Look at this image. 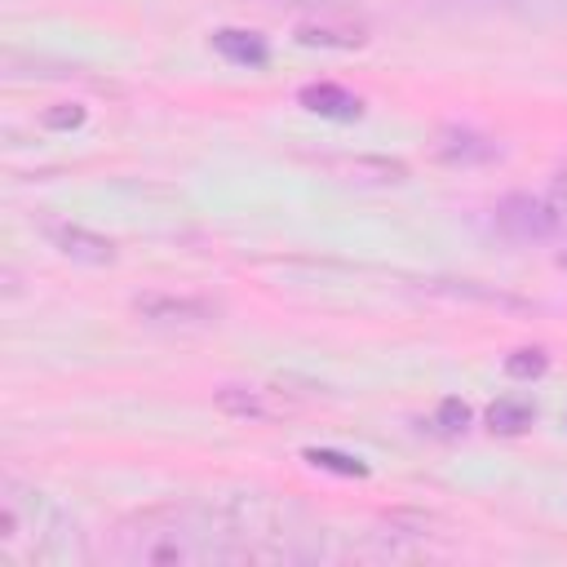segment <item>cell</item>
Listing matches in <instances>:
<instances>
[{"label":"cell","instance_id":"cell-1","mask_svg":"<svg viewBox=\"0 0 567 567\" xmlns=\"http://www.w3.org/2000/svg\"><path fill=\"white\" fill-rule=\"evenodd\" d=\"M115 558L120 563H235L239 545L230 532L226 509L186 505V501H159L146 509H133L115 527Z\"/></svg>","mask_w":567,"mask_h":567},{"label":"cell","instance_id":"cell-2","mask_svg":"<svg viewBox=\"0 0 567 567\" xmlns=\"http://www.w3.org/2000/svg\"><path fill=\"white\" fill-rule=\"evenodd\" d=\"M62 554H66V518L58 514V505L18 478H4V487H0V563L35 567V563H58Z\"/></svg>","mask_w":567,"mask_h":567},{"label":"cell","instance_id":"cell-3","mask_svg":"<svg viewBox=\"0 0 567 567\" xmlns=\"http://www.w3.org/2000/svg\"><path fill=\"white\" fill-rule=\"evenodd\" d=\"M496 226L514 244H540V239H554L563 230V213L540 195H505L496 204Z\"/></svg>","mask_w":567,"mask_h":567},{"label":"cell","instance_id":"cell-4","mask_svg":"<svg viewBox=\"0 0 567 567\" xmlns=\"http://www.w3.org/2000/svg\"><path fill=\"white\" fill-rule=\"evenodd\" d=\"M213 403L235 421H284L297 412V403L279 385H221Z\"/></svg>","mask_w":567,"mask_h":567},{"label":"cell","instance_id":"cell-5","mask_svg":"<svg viewBox=\"0 0 567 567\" xmlns=\"http://www.w3.org/2000/svg\"><path fill=\"white\" fill-rule=\"evenodd\" d=\"M292 40L306 44V49H363L368 44V27L350 13H315V18H301L292 27Z\"/></svg>","mask_w":567,"mask_h":567},{"label":"cell","instance_id":"cell-6","mask_svg":"<svg viewBox=\"0 0 567 567\" xmlns=\"http://www.w3.org/2000/svg\"><path fill=\"white\" fill-rule=\"evenodd\" d=\"M44 239L71 257V261H84V266H111L115 261V244L80 221H44Z\"/></svg>","mask_w":567,"mask_h":567},{"label":"cell","instance_id":"cell-7","mask_svg":"<svg viewBox=\"0 0 567 567\" xmlns=\"http://www.w3.org/2000/svg\"><path fill=\"white\" fill-rule=\"evenodd\" d=\"M133 315L146 323H213L217 306L204 297H173V292H146L133 297Z\"/></svg>","mask_w":567,"mask_h":567},{"label":"cell","instance_id":"cell-8","mask_svg":"<svg viewBox=\"0 0 567 567\" xmlns=\"http://www.w3.org/2000/svg\"><path fill=\"white\" fill-rule=\"evenodd\" d=\"M213 53H217L221 62H230V66H244V71H257V66L270 62L266 35L244 31V27H217V31H213Z\"/></svg>","mask_w":567,"mask_h":567},{"label":"cell","instance_id":"cell-9","mask_svg":"<svg viewBox=\"0 0 567 567\" xmlns=\"http://www.w3.org/2000/svg\"><path fill=\"white\" fill-rule=\"evenodd\" d=\"M297 102H301L310 115H323V120H341V124L363 115V102H359L350 89L332 84V80H315V84H306V89L297 93Z\"/></svg>","mask_w":567,"mask_h":567},{"label":"cell","instance_id":"cell-10","mask_svg":"<svg viewBox=\"0 0 567 567\" xmlns=\"http://www.w3.org/2000/svg\"><path fill=\"white\" fill-rule=\"evenodd\" d=\"M434 155L443 159V164H487V159H496L501 151H496V142L492 137H483V133H474V128H443L439 133V142H434Z\"/></svg>","mask_w":567,"mask_h":567},{"label":"cell","instance_id":"cell-11","mask_svg":"<svg viewBox=\"0 0 567 567\" xmlns=\"http://www.w3.org/2000/svg\"><path fill=\"white\" fill-rule=\"evenodd\" d=\"M532 408L523 403V399H496L492 408H487V430L492 434H523L527 425H532Z\"/></svg>","mask_w":567,"mask_h":567},{"label":"cell","instance_id":"cell-12","mask_svg":"<svg viewBox=\"0 0 567 567\" xmlns=\"http://www.w3.org/2000/svg\"><path fill=\"white\" fill-rule=\"evenodd\" d=\"M306 461L315 470H332V474H346V478H368V465L359 456H346V452H332V447H306Z\"/></svg>","mask_w":567,"mask_h":567},{"label":"cell","instance_id":"cell-13","mask_svg":"<svg viewBox=\"0 0 567 567\" xmlns=\"http://www.w3.org/2000/svg\"><path fill=\"white\" fill-rule=\"evenodd\" d=\"M545 368H549V354H545L540 346L514 350V354L505 359V377H514V381H536V377H545Z\"/></svg>","mask_w":567,"mask_h":567},{"label":"cell","instance_id":"cell-14","mask_svg":"<svg viewBox=\"0 0 567 567\" xmlns=\"http://www.w3.org/2000/svg\"><path fill=\"white\" fill-rule=\"evenodd\" d=\"M434 421H439V425H443L447 434H461V430L470 425V408H465L461 399H443V403H439V416H434Z\"/></svg>","mask_w":567,"mask_h":567},{"label":"cell","instance_id":"cell-15","mask_svg":"<svg viewBox=\"0 0 567 567\" xmlns=\"http://www.w3.org/2000/svg\"><path fill=\"white\" fill-rule=\"evenodd\" d=\"M49 128H80L84 124V106H62V111H44Z\"/></svg>","mask_w":567,"mask_h":567},{"label":"cell","instance_id":"cell-16","mask_svg":"<svg viewBox=\"0 0 567 567\" xmlns=\"http://www.w3.org/2000/svg\"><path fill=\"white\" fill-rule=\"evenodd\" d=\"M558 182H563V190H567V155H563V164H558Z\"/></svg>","mask_w":567,"mask_h":567},{"label":"cell","instance_id":"cell-17","mask_svg":"<svg viewBox=\"0 0 567 567\" xmlns=\"http://www.w3.org/2000/svg\"><path fill=\"white\" fill-rule=\"evenodd\" d=\"M558 266H563V270H567V252H563V257H558Z\"/></svg>","mask_w":567,"mask_h":567}]
</instances>
